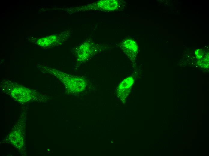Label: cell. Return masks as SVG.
Listing matches in <instances>:
<instances>
[{
    "label": "cell",
    "instance_id": "1",
    "mask_svg": "<svg viewBox=\"0 0 209 156\" xmlns=\"http://www.w3.org/2000/svg\"><path fill=\"white\" fill-rule=\"evenodd\" d=\"M47 71L57 77L66 88L73 93L83 90L86 86V80L80 77L69 74L50 68Z\"/></svg>",
    "mask_w": 209,
    "mask_h": 156
}]
</instances>
